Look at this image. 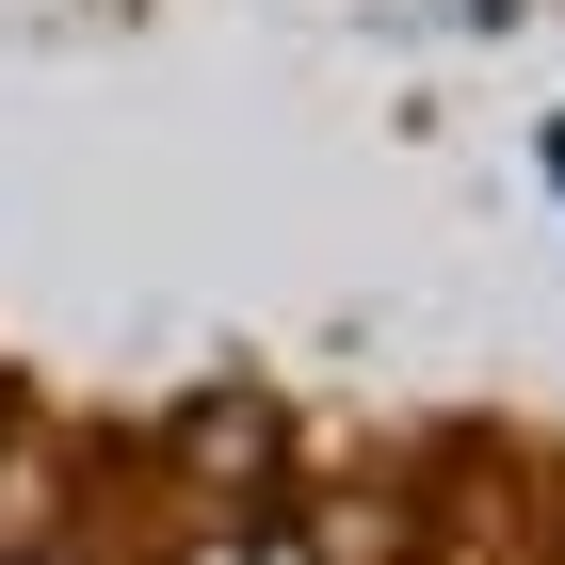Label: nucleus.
<instances>
[{
    "label": "nucleus",
    "mask_w": 565,
    "mask_h": 565,
    "mask_svg": "<svg viewBox=\"0 0 565 565\" xmlns=\"http://www.w3.org/2000/svg\"><path fill=\"white\" fill-rule=\"evenodd\" d=\"M178 565H307V533H291V518H194Z\"/></svg>",
    "instance_id": "nucleus-1"
}]
</instances>
